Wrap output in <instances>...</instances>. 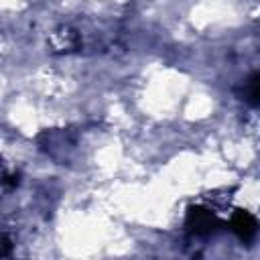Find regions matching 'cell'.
<instances>
[{"label": "cell", "mask_w": 260, "mask_h": 260, "mask_svg": "<svg viewBox=\"0 0 260 260\" xmlns=\"http://www.w3.org/2000/svg\"><path fill=\"white\" fill-rule=\"evenodd\" d=\"M230 225H232L234 234H236L242 242H250V240L256 236V232H258V221H256V217H254L250 211H246V209H238V211L232 215Z\"/></svg>", "instance_id": "cell-1"}, {"label": "cell", "mask_w": 260, "mask_h": 260, "mask_svg": "<svg viewBox=\"0 0 260 260\" xmlns=\"http://www.w3.org/2000/svg\"><path fill=\"white\" fill-rule=\"evenodd\" d=\"M187 225L195 232V234H209L215 225V215L209 211V209H201V207H195L189 211V217H187Z\"/></svg>", "instance_id": "cell-2"}, {"label": "cell", "mask_w": 260, "mask_h": 260, "mask_svg": "<svg viewBox=\"0 0 260 260\" xmlns=\"http://www.w3.org/2000/svg\"><path fill=\"white\" fill-rule=\"evenodd\" d=\"M248 102L252 106H258V75L256 73L248 81Z\"/></svg>", "instance_id": "cell-3"}]
</instances>
